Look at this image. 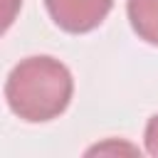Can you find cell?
I'll return each instance as SVG.
<instances>
[{
  "instance_id": "6da1fadb",
  "label": "cell",
  "mask_w": 158,
  "mask_h": 158,
  "mask_svg": "<svg viewBox=\"0 0 158 158\" xmlns=\"http://www.w3.org/2000/svg\"><path fill=\"white\" fill-rule=\"evenodd\" d=\"M72 72L54 57L37 54L17 62L5 81L10 111L30 123H44L62 116L72 101Z\"/></svg>"
},
{
  "instance_id": "7a4b0ae2",
  "label": "cell",
  "mask_w": 158,
  "mask_h": 158,
  "mask_svg": "<svg viewBox=\"0 0 158 158\" xmlns=\"http://www.w3.org/2000/svg\"><path fill=\"white\" fill-rule=\"evenodd\" d=\"M49 17L57 27L72 35L91 32L114 7V0H44Z\"/></svg>"
},
{
  "instance_id": "3957f363",
  "label": "cell",
  "mask_w": 158,
  "mask_h": 158,
  "mask_svg": "<svg viewBox=\"0 0 158 158\" xmlns=\"http://www.w3.org/2000/svg\"><path fill=\"white\" fill-rule=\"evenodd\" d=\"M126 12L133 32L158 47V0H126Z\"/></svg>"
},
{
  "instance_id": "277c9868",
  "label": "cell",
  "mask_w": 158,
  "mask_h": 158,
  "mask_svg": "<svg viewBox=\"0 0 158 158\" xmlns=\"http://www.w3.org/2000/svg\"><path fill=\"white\" fill-rule=\"evenodd\" d=\"M22 7V0H0V37L12 27Z\"/></svg>"
},
{
  "instance_id": "5b68a950",
  "label": "cell",
  "mask_w": 158,
  "mask_h": 158,
  "mask_svg": "<svg viewBox=\"0 0 158 158\" xmlns=\"http://www.w3.org/2000/svg\"><path fill=\"white\" fill-rule=\"evenodd\" d=\"M146 151L148 156H156L158 158V114H153L146 123Z\"/></svg>"
},
{
  "instance_id": "8992f818",
  "label": "cell",
  "mask_w": 158,
  "mask_h": 158,
  "mask_svg": "<svg viewBox=\"0 0 158 158\" xmlns=\"http://www.w3.org/2000/svg\"><path fill=\"white\" fill-rule=\"evenodd\" d=\"M104 151H128V153H138V148H133V146H123V143H104V146H96V148H91L89 153H104Z\"/></svg>"
}]
</instances>
